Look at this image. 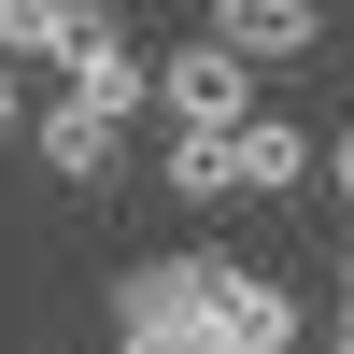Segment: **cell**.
Masks as SVG:
<instances>
[{
	"label": "cell",
	"instance_id": "1",
	"mask_svg": "<svg viewBox=\"0 0 354 354\" xmlns=\"http://www.w3.org/2000/svg\"><path fill=\"white\" fill-rule=\"evenodd\" d=\"M198 340L213 354H298V298L270 270H241V255H213L198 270Z\"/></svg>",
	"mask_w": 354,
	"mask_h": 354
},
{
	"label": "cell",
	"instance_id": "2",
	"mask_svg": "<svg viewBox=\"0 0 354 354\" xmlns=\"http://www.w3.org/2000/svg\"><path fill=\"white\" fill-rule=\"evenodd\" d=\"M241 71H255V57H227L213 28H198L185 57H156V113H170V128H241V113H255Z\"/></svg>",
	"mask_w": 354,
	"mask_h": 354
},
{
	"label": "cell",
	"instance_id": "3",
	"mask_svg": "<svg viewBox=\"0 0 354 354\" xmlns=\"http://www.w3.org/2000/svg\"><path fill=\"white\" fill-rule=\"evenodd\" d=\"M113 142H128V113H100V100H28V156L57 170V185H113Z\"/></svg>",
	"mask_w": 354,
	"mask_h": 354
},
{
	"label": "cell",
	"instance_id": "4",
	"mask_svg": "<svg viewBox=\"0 0 354 354\" xmlns=\"http://www.w3.org/2000/svg\"><path fill=\"white\" fill-rule=\"evenodd\" d=\"M213 43L255 57V71H298V57L326 43V0H213Z\"/></svg>",
	"mask_w": 354,
	"mask_h": 354
},
{
	"label": "cell",
	"instance_id": "5",
	"mask_svg": "<svg viewBox=\"0 0 354 354\" xmlns=\"http://www.w3.org/2000/svg\"><path fill=\"white\" fill-rule=\"evenodd\" d=\"M198 270H213V255H142V270H113V326H198Z\"/></svg>",
	"mask_w": 354,
	"mask_h": 354
},
{
	"label": "cell",
	"instance_id": "6",
	"mask_svg": "<svg viewBox=\"0 0 354 354\" xmlns=\"http://www.w3.org/2000/svg\"><path fill=\"white\" fill-rule=\"evenodd\" d=\"M156 185L185 198V213H213V198H241V128H170Z\"/></svg>",
	"mask_w": 354,
	"mask_h": 354
},
{
	"label": "cell",
	"instance_id": "7",
	"mask_svg": "<svg viewBox=\"0 0 354 354\" xmlns=\"http://www.w3.org/2000/svg\"><path fill=\"white\" fill-rule=\"evenodd\" d=\"M312 185V128L298 113H241V198H298Z\"/></svg>",
	"mask_w": 354,
	"mask_h": 354
},
{
	"label": "cell",
	"instance_id": "8",
	"mask_svg": "<svg viewBox=\"0 0 354 354\" xmlns=\"http://www.w3.org/2000/svg\"><path fill=\"white\" fill-rule=\"evenodd\" d=\"M113 354H213L198 326H113Z\"/></svg>",
	"mask_w": 354,
	"mask_h": 354
},
{
	"label": "cell",
	"instance_id": "9",
	"mask_svg": "<svg viewBox=\"0 0 354 354\" xmlns=\"http://www.w3.org/2000/svg\"><path fill=\"white\" fill-rule=\"evenodd\" d=\"M28 128V57H0V142Z\"/></svg>",
	"mask_w": 354,
	"mask_h": 354
},
{
	"label": "cell",
	"instance_id": "10",
	"mask_svg": "<svg viewBox=\"0 0 354 354\" xmlns=\"http://www.w3.org/2000/svg\"><path fill=\"white\" fill-rule=\"evenodd\" d=\"M326 185H340V198H354V128H340V142H326Z\"/></svg>",
	"mask_w": 354,
	"mask_h": 354
},
{
	"label": "cell",
	"instance_id": "11",
	"mask_svg": "<svg viewBox=\"0 0 354 354\" xmlns=\"http://www.w3.org/2000/svg\"><path fill=\"white\" fill-rule=\"evenodd\" d=\"M28 15H43V0H0V43H15V28H28Z\"/></svg>",
	"mask_w": 354,
	"mask_h": 354
},
{
	"label": "cell",
	"instance_id": "12",
	"mask_svg": "<svg viewBox=\"0 0 354 354\" xmlns=\"http://www.w3.org/2000/svg\"><path fill=\"white\" fill-rule=\"evenodd\" d=\"M312 354H354V312H340V326H326V340H312Z\"/></svg>",
	"mask_w": 354,
	"mask_h": 354
},
{
	"label": "cell",
	"instance_id": "13",
	"mask_svg": "<svg viewBox=\"0 0 354 354\" xmlns=\"http://www.w3.org/2000/svg\"><path fill=\"white\" fill-rule=\"evenodd\" d=\"M340 283H354V241H340Z\"/></svg>",
	"mask_w": 354,
	"mask_h": 354
}]
</instances>
